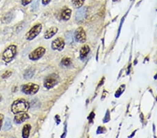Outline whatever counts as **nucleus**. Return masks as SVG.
<instances>
[{
  "instance_id": "obj_1",
  "label": "nucleus",
  "mask_w": 157,
  "mask_h": 138,
  "mask_svg": "<svg viewBox=\"0 0 157 138\" xmlns=\"http://www.w3.org/2000/svg\"><path fill=\"white\" fill-rule=\"evenodd\" d=\"M29 103L24 99H19L13 101L11 107V111L14 114H19L22 112H26L29 109Z\"/></svg>"
},
{
  "instance_id": "obj_2",
  "label": "nucleus",
  "mask_w": 157,
  "mask_h": 138,
  "mask_svg": "<svg viewBox=\"0 0 157 138\" xmlns=\"http://www.w3.org/2000/svg\"><path fill=\"white\" fill-rule=\"evenodd\" d=\"M17 54V46L16 45H11L9 47H7L2 53V59L3 61L9 64L12 62L13 59L16 57Z\"/></svg>"
},
{
  "instance_id": "obj_3",
  "label": "nucleus",
  "mask_w": 157,
  "mask_h": 138,
  "mask_svg": "<svg viewBox=\"0 0 157 138\" xmlns=\"http://www.w3.org/2000/svg\"><path fill=\"white\" fill-rule=\"evenodd\" d=\"M39 85L36 84L29 82L22 85L21 87V91L26 95H34L39 91Z\"/></svg>"
},
{
  "instance_id": "obj_4",
  "label": "nucleus",
  "mask_w": 157,
  "mask_h": 138,
  "mask_svg": "<svg viewBox=\"0 0 157 138\" xmlns=\"http://www.w3.org/2000/svg\"><path fill=\"white\" fill-rule=\"evenodd\" d=\"M42 30V24H36L33 26L25 34V39L27 41H32L39 35Z\"/></svg>"
},
{
  "instance_id": "obj_5",
  "label": "nucleus",
  "mask_w": 157,
  "mask_h": 138,
  "mask_svg": "<svg viewBox=\"0 0 157 138\" xmlns=\"http://www.w3.org/2000/svg\"><path fill=\"white\" fill-rule=\"evenodd\" d=\"M45 51H46V50L44 47H37V48L30 52L28 56L29 59L32 60V61H37V60L40 59L41 57H44Z\"/></svg>"
},
{
  "instance_id": "obj_6",
  "label": "nucleus",
  "mask_w": 157,
  "mask_h": 138,
  "mask_svg": "<svg viewBox=\"0 0 157 138\" xmlns=\"http://www.w3.org/2000/svg\"><path fill=\"white\" fill-rule=\"evenodd\" d=\"M57 82H58V77L57 75L55 74L50 75L48 77H47L46 78H45L44 85L46 89H50L54 87L55 85L57 84Z\"/></svg>"
},
{
  "instance_id": "obj_7",
  "label": "nucleus",
  "mask_w": 157,
  "mask_h": 138,
  "mask_svg": "<svg viewBox=\"0 0 157 138\" xmlns=\"http://www.w3.org/2000/svg\"><path fill=\"white\" fill-rule=\"evenodd\" d=\"M74 37H75V41L77 42L80 43H84L86 41V40H87L86 33L82 27H79V28H78L76 30H75Z\"/></svg>"
},
{
  "instance_id": "obj_8",
  "label": "nucleus",
  "mask_w": 157,
  "mask_h": 138,
  "mask_svg": "<svg viewBox=\"0 0 157 138\" xmlns=\"http://www.w3.org/2000/svg\"><path fill=\"white\" fill-rule=\"evenodd\" d=\"M65 46L64 40L61 37H58L52 41L51 43V48L53 50H58V51H62Z\"/></svg>"
},
{
  "instance_id": "obj_9",
  "label": "nucleus",
  "mask_w": 157,
  "mask_h": 138,
  "mask_svg": "<svg viewBox=\"0 0 157 138\" xmlns=\"http://www.w3.org/2000/svg\"><path fill=\"white\" fill-rule=\"evenodd\" d=\"M30 117L29 116L28 114L25 112H22V113H19V114H16L15 115L13 121L14 123L16 124H20L22 123L25 122L26 120L29 119Z\"/></svg>"
},
{
  "instance_id": "obj_10",
  "label": "nucleus",
  "mask_w": 157,
  "mask_h": 138,
  "mask_svg": "<svg viewBox=\"0 0 157 138\" xmlns=\"http://www.w3.org/2000/svg\"><path fill=\"white\" fill-rule=\"evenodd\" d=\"M58 28L56 27H52L48 29L44 34V38L45 39H50L52 36H54L57 33Z\"/></svg>"
},
{
  "instance_id": "obj_11",
  "label": "nucleus",
  "mask_w": 157,
  "mask_h": 138,
  "mask_svg": "<svg viewBox=\"0 0 157 138\" xmlns=\"http://www.w3.org/2000/svg\"><path fill=\"white\" fill-rule=\"evenodd\" d=\"M71 9L69 8H65L63 9L62 13H61V19H62L64 21H69L71 18Z\"/></svg>"
},
{
  "instance_id": "obj_12",
  "label": "nucleus",
  "mask_w": 157,
  "mask_h": 138,
  "mask_svg": "<svg viewBox=\"0 0 157 138\" xmlns=\"http://www.w3.org/2000/svg\"><path fill=\"white\" fill-rule=\"evenodd\" d=\"M90 51V48L87 45H85L84 46L81 47L80 51V57L81 59H85L86 57L87 56L89 52Z\"/></svg>"
},
{
  "instance_id": "obj_13",
  "label": "nucleus",
  "mask_w": 157,
  "mask_h": 138,
  "mask_svg": "<svg viewBox=\"0 0 157 138\" xmlns=\"http://www.w3.org/2000/svg\"><path fill=\"white\" fill-rule=\"evenodd\" d=\"M32 126L30 124H25L23 126V129L22 130V137L24 138H27L29 137L30 130H31Z\"/></svg>"
},
{
  "instance_id": "obj_14",
  "label": "nucleus",
  "mask_w": 157,
  "mask_h": 138,
  "mask_svg": "<svg viewBox=\"0 0 157 138\" xmlns=\"http://www.w3.org/2000/svg\"><path fill=\"white\" fill-rule=\"evenodd\" d=\"M13 18V13L9 12V13H7L6 14L4 15V17H2V21L3 23L7 24V23H9L11 21H12Z\"/></svg>"
},
{
  "instance_id": "obj_15",
  "label": "nucleus",
  "mask_w": 157,
  "mask_h": 138,
  "mask_svg": "<svg viewBox=\"0 0 157 138\" xmlns=\"http://www.w3.org/2000/svg\"><path fill=\"white\" fill-rule=\"evenodd\" d=\"M34 70L33 69H29L25 71V72L24 73V75H23V77L25 80H29V79H31L32 77L34 76Z\"/></svg>"
},
{
  "instance_id": "obj_16",
  "label": "nucleus",
  "mask_w": 157,
  "mask_h": 138,
  "mask_svg": "<svg viewBox=\"0 0 157 138\" xmlns=\"http://www.w3.org/2000/svg\"><path fill=\"white\" fill-rule=\"evenodd\" d=\"M84 2L85 0H72L73 5L76 9L81 8L83 4H84Z\"/></svg>"
},
{
  "instance_id": "obj_17",
  "label": "nucleus",
  "mask_w": 157,
  "mask_h": 138,
  "mask_svg": "<svg viewBox=\"0 0 157 138\" xmlns=\"http://www.w3.org/2000/svg\"><path fill=\"white\" fill-rule=\"evenodd\" d=\"M11 121L9 118H7L6 119V122H5L4 126V130H9L11 129Z\"/></svg>"
},
{
  "instance_id": "obj_18",
  "label": "nucleus",
  "mask_w": 157,
  "mask_h": 138,
  "mask_svg": "<svg viewBox=\"0 0 157 138\" xmlns=\"http://www.w3.org/2000/svg\"><path fill=\"white\" fill-rule=\"evenodd\" d=\"M61 63H62V65H64L65 66H69V65L71 64V60L69 57H64V58L62 59Z\"/></svg>"
},
{
  "instance_id": "obj_19",
  "label": "nucleus",
  "mask_w": 157,
  "mask_h": 138,
  "mask_svg": "<svg viewBox=\"0 0 157 138\" xmlns=\"http://www.w3.org/2000/svg\"><path fill=\"white\" fill-rule=\"evenodd\" d=\"M11 75H12V71H10V70H8V71H6V72H4V73L2 75V78L6 79L11 76Z\"/></svg>"
},
{
  "instance_id": "obj_20",
  "label": "nucleus",
  "mask_w": 157,
  "mask_h": 138,
  "mask_svg": "<svg viewBox=\"0 0 157 138\" xmlns=\"http://www.w3.org/2000/svg\"><path fill=\"white\" fill-rule=\"evenodd\" d=\"M39 4V0H36V1H35V2L34 3V4H32V11H35V10H36L38 8Z\"/></svg>"
},
{
  "instance_id": "obj_21",
  "label": "nucleus",
  "mask_w": 157,
  "mask_h": 138,
  "mask_svg": "<svg viewBox=\"0 0 157 138\" xmlns=\"http://www.w3.org/2000/svg\"><path fill=\"white\" fill-rule=\"evenodd\" d=\"M33 0H21V4L23 6H26L29 4L31 3Z\"/></svg>"
},
{
  "instance_id": "obj_22",
  "label": "nucleus",
  "mask_w": 157,
  "mask_h": 138,
  "mask_svg": "<svg viewBox=\"0 0 157 138\" xmlns=\"http://www.w3.org/2000/svg\"><path fill=\"white\" fill-rule=\"evenodd\" d=\"M4 119V116L3 114H0V130L2 129V124H3V121Z\"/></svg>"
},
{
  "instance_id": "obj_23",
  "label": "nucleus",
  "mask_w": 157,
  "mask_h": 138,
  "mask_svg": "<svg viewBox=\"0 0 157 138\" xmlns=\"http://www.w3.org/2000/svg\"><path fill=\"white\" fill-rule=\"evenodd\" d=\"M50 2H51V0H42V4L44 5H48Z\"/></svg>"
},
{
  "instance_id": "obj_24",
  "label": "nucleus",
  "mask_w": 157,
  "mask_h": 138,
  "mask_svg": "<svg viewBox=\"0 0 157 138\" xmlns=\"http://www.w3.org/2000/svg\"><path fill=\"white\" fill-rule=\"evenodd\" d=\"M0 101H1V97H0Z\"/></svg>"
}]
</instances>
